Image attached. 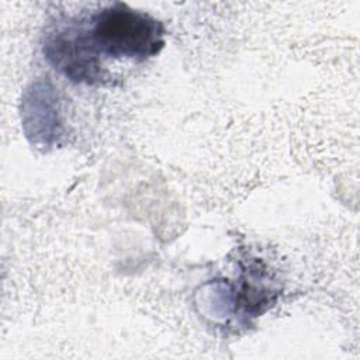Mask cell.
<instances>
[{"instance_id":"6da1fadb","label":"cell","mask_w":360,"mask_h":360,"mask_svg":"<svg viewBox=\"0 0 360 360\" xmlns=\"http://www.w3.org/2000/svg\"><path fill=\"white\" fill-rule=\"evenodd\" d=\"M87 30L100 58L145 62L165 46V25L150 14L134 10L122 1L91 14Z\"/></svg>"},{"instance_id":"7a4b0ae2","label":"cell","mask_w":360,"mask_h":360,"mask_svg":"<svg viewBox=\"0 0 360 360\" xmlns=\"http://www.w3.org/2000/svg\"><path fill=\"white\" fill-rule=\"evenodd\" d=\"M46 60L69 80L84 84H103L108 77L100 55L91 45L87 21H68L45 34Z\"/></svg>"}]
</instances>
